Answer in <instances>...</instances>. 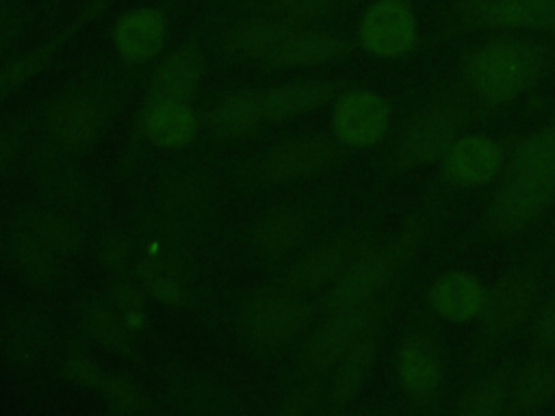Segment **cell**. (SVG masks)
Listing matches in <instances>:
<instances>
[{"mask_svg":"<svg viewBox=\"0 0 555 416\" xmlns=\"http://www.w3.org/2000/svg\"><path fill=\"white\" fill-rule=\"evenodd\" d=\"M540 295V269L533 264L516 266L503 273L483 292V303L477 314L481 336L496 342L514 334L533 312Z\"/></svg>","mask_w":555,"mask_h":416,"instance_id":"obj_5","label":"cell"},{"mask_svg":"<svg viewBox=\"0 0 555 416\" xmlns=\"http://www.w3.org/2000/svg\"><path fill=\"white\" fill-rule=\"evenodd\" d=\"M531 336L535 340L538 347H542V351L555 353V297L548 299L533 318L531 325Z\"/></svg>","mask_w":555,"mask_h":416,"instance_id":"obj_37","label":"cell"},{"mask_svg":"<svg viewBox=\"0 0 555 416\" xmlns=\"http://www.w3.org/2000/svg\"><path fill=\"white\" fill-rule=\"evenodd\" d=\"M7 15V0H0V22H4Z\"/></svg>","mask_w":555,"mask_h":416,"instance_id":"obj_42","label":"cell"},{"mask_svg":"<svg viewBox=\"0 0 555 416\" xmlns=\"http://www.w3.org/2000/svg\"><path fill=\"white\" fill-rule=\"evenodd\" d=\"M319 401H321V394L317 388H299L288 396L284 410L288 414H306V412H312Z\"/></svg>","mask_w":555,"mask_h":416,"instance_id":"obj_39","label":"cell"},{"mask_svg":"<svg viewBox=\"0 0 555 416\" xmlns=\"http://www.w3.org/2000/svg\"><path fill=\"white\" fill-rule=\"evenodd\" d=\"M553 56V48L544 41L494 32L460 56L457 76L477 104L499 110L533 91L548 76Z\"/></svg>","mask_w":555,"mask_h":416,"instance_id":"obj_1","label":"cell"},{"mask_svg":"<svg viewBox=\"0 0 555 416\" xmlns=\"http://www.w3.org/2000/svg\"><path fill=\"white\" fill-rule=\"evenodd\" d=\"M427 230L425 214H414L384 247L362 249L345 271L330 284L323 312L351 310L373 303L390 284L397 269L416 251Z\"/></svg>","mask_w":555,"mask_h":416,"instance_id":"obj_2","label":"cell"},{"mask_svg":"<svg viewBox=\"0 0 555 416\" xmlns=\"http://www.w3.org/2000/svg\"><path fill=\"white\" fill-rule=\"evenodd\" d=\"M13 256L15 262L22 271V275L41 288H48L52 284H56L59 275H61V264H59V253L46 245L37 234L33 232H24L15 238L13 245Z\"/></svg>","mask_w":555,"mask_h":416,"instance_id":"obj_29","label":"cell"},{"mask_svg":"<svg viewBox=\"0 0 555 416\" xmlns=\"http://www.w3.org/2000/svg\"><path fill=\"white\" fill-rule=\"evenodd\" d=\"M358 234H340L304 251L286 273V284L295 292L330 286L345 266L362 251Z\"/></svg>","mask_w":555,"mask_h":416,"instance_id":"obj_17","label":"cell"},{"mask_svg":"<svg viewBox=\"0 0 555 416\" xmlns=\"http://www.w3.org/2000/svg\"><path fill=\"white\" fill-rule=\"evenodd\" d=\"M503 147L486 134H460L442 156L440 178L453 188H477L505 169Z\"/></svg>","mask_w":555,"mask_h":416,"instance_id":"obj_14","label":"cell"},{"mask_svg":"<svg viewBox=\"0 0 555 416\" xmlns=\"http://www.w3.org/2000/svg\"><path fill=\"white\" fill-rule=\"evenodd\" d=\"M351 50V41L343 35L321 28H304L299 24L262 63L273 69H310L340 61L349 56Z\"/></svg>","mask_w":555,"mask_h":416,"instance_id":"obj_16","label":"cell"},{"mask_svg":"<svg viewBox=\"0 0 555 416\" xmlns=\"http://www.w3.org/2000/svg\"><path fill=\"white\" fill-rule=\"evenodd\" d=\"M392 126V102L366 87H351L334 98L332 136L351 150L379 145Z\"/></svg>","mask_w":555,"mask_h":416,"instance_id":"obj_8","label":"cell"},{"mask_svg":"<svg viewBox=\"0 0 555 416\" xmlns=\"http://www.w3.org/2000/svg\"><path fill=\"white\" fill-rule=\"evenodd\" d=\"M204 78V52L195 43H182L160 58L147 82L145 98L191 102Z\"/></svg>","mask_w":555,"mask_h":416,"instance_id":"obj_20","label":"cell"},{"mask_svg":"<svg viewBox=\"0 0 555 416\" xmlns=\"http://www.w3.org/2000/svg\"><path fill=\"white\" fill-rule=\"evenodd\" d=\"M13 35H15V28L11 24H7V22H0V54L11 43Z\"/></svg>","mask_w":555,"mask_h":416,"instance_id":"obj_41","label":"cell"},{"mask_svg":"<svg viewBox=\"0 0 555 416\" xmlns=\"http://www.w3.org/2000/svg\"><path fill=\"white\" fill-rule=\"evenodd\" d=\"M100 394L104 396L108 407L119 414H134L145 407L143 392L130 377L124 375H106Z\"/></svg>","mask_w":555,"mask_h":416,"instance_id":"obj_34","label":"cell"},{"mask_svg":"<svg viewBox=\"0 0 555 416\" xmlns=\"http://www.w3.org/2000/svg\"><path fill=\"white\" fill-rule=\"evenodd\" d=\"M82 327L87 336L98 342L102 349L117 353V355H130L132 342L130 332L121 323L115 308L102 303V301H89L82 308Z\"/></svg>","mask_w":555,"mask_h":416,"instance_id":"obj_30","label":"cell"},{"mask_svg":"<svg viewBox=\"0 0 555 416\" xmlns=\"http://www.w3.org/2000/svg\"><path fill=\"white\" fill-rule=\"evenodd\" d=\"M28 232L37 234L59 256H69L78 251L82 245V232L78 223L54 208H43L33 212Z\"/></svg>","mask_w":555,"mask_h":416,"instance_id":"obj_31","label":"cell"},{"mask_svg":"<svg viewBox=\"0 0 555 416\" xmlns=\"http://www.w3.org/2000/svg\"><path fill=\"white\" fill-rule=\"evenodd\" d=\"M453 15L470 32L555 30V0H457Z\"/></svg>","mask_w":555,"mask_h":416,"instance_id":"obj_6","label":"cell"},{"mask_svg":"<svg viewBox=\"0 0 555 416\" xmlns=\"http://www.w3.org/2000/svg\"><path fill=\"white\" fill-rule=\"evenodd\" d=\"M340 93V82L330 78H295L260 93L262 115L269 121H286L330 104Z\"/></svg>","mask_w":555,"mask_h":416,"instance_id":"obj_19","label":"cell"},{"mask_svg":"<svg viewBox=\"0 0 555 416\" xmlns=\"http://www.w3.org/2000/svg\"><path fill=\"white\" fill-rule=\"evenodd\" d=\"M126 258H128V240L124 236L106 238L102 247V262L108 269H119L126 264Z\"/></svg>","mask_w":555,"mask_h":416,"instance_id":"obj_38","label":"cell"},{"mask_svg":"<svg viewBox=\"0 0 555 416\" xmlns=\"http://www.w3.org/2000/svg\"><path fill=\"white\" fill-rule=\"evenodd\" d=\"M555 202V178L503 173L490 195L483 225L490 234L507 236L533 225Z\"/></svg>","mask_w":555,"mask_h":416,"instance_id":"obj_4","label":"cell"},{"mask_svg":"<svg viewBox=\"0 0 555 416\" xmlns=\"http://www.w3.org/2000/svg\"><path fill=\"white\" fill-rule=\"evenodd\" d=\"M340 0H278L275 6L282 17L304 24L330 13Z\"/></svg>","mask_w":555,"mask_h":416,"instance_id":"obj_35","label":"cell"},{"mask_svg":"<svg viewBox=\"0 0 555 416\" xmlns=\"http://www.w3.org/2000/svg\"><path fill=\"white\" fill-rule=\"evenodd\" d=\"M137 277L152 299L165 306H180L184 301L182 282L160 262L143 258L137 262Z\"/></svg>","mask_w":555,"mask_h":416,"instance_id":"obj_32","label":"cell"},{"mask_svg":"<svg viewBox=\"0 0 555 416\" xmlns=\"http://www.w3.org/2000/svg\"><path fill=\"white\" fill-rule=\"evenodd\" d=\"M113 308L130 334H141L147 327V310L141 290L128 282L119 280L113 284Z\"/></svg>","mask_w":555,"mask_h":416,"instance_id":"obj_33","label":"cell"},{"mask_svg":"<svg viewBox=\"0 0 555 416\" xmlns=\"http://www.w3.org/2000/svg\"><path fill=\"white\" fill-rule=\"evenodd\" d=\"M483 292L486 288L473 273L453 269L440 273L431 282L427 290V303L436 316L464 323L468 318H477L483 303Z\"/></svg>","mask_w":555,"mask_h":416,"instance_id":"obj_21","label":"cell"},{"mask_svg":"<svg viewBox=\"0 0 555 416\" xmlns=\"http://www.w3.org/2000/svg\"><path fill=\"white\" fill-rule=\"evenodd\" d=\"M512 375L509 362L488 370L457 396L453 412L460 416H496L507 412Z\"/></svg>","mask_w":555,"mask_h":416,"instance_id":"obj_27","label":"cell"},{"mask_svg":"<svg viewBox=\"0 0 555 416\" xmlns=\"http://www.w3.org/2000/svg\"><path fill=\"white\" fill-rule=\"evenodd\" d=\"M314 308L297 295L262 292L247 301L241 314V325L254 344L280 349L306 332Z\"/></svg>","mask_w":555,"mask_h":416,"instance_id":"obj_9","label":"cell"},{"mask_svg":"<svg viewBox=\"0 0 555 416\" xmlns=\"http://www.w3.org/2000/svg\"><path fill=\"white\" fill-rule=\"evenodd\" d=\"M295 26L282 15L234 24L221 37V52L234 61H264Z\"/></svg>","mask_w":555,"mask_h":416,"instance_id":"obj_22","label":"cell"},{"mask_svg":"<svg viewBox=\"0 0 555 416\" xmlns=\"http://www.w3.org/2000/svg\"><path fill=\"white\" fill-rule=\"evenodd\" d=\"M503 173L555 178V117L514 143Z\"/></svg>","mask_w":555,"mask_h":416,"instance_id":"obj_28","label":"cell"},{"mask_svg":"<svg viewBox=\"0 0 555 416\" xmlns=\"http://www.w3.org/2000/svg\"><path fill=\"white\" fill-rule=\"evenodd\" d=\"M377 349V336L371 332L338 360L334 366L332 384L327 388V405L334 412L349 407L358 399L375 368Z\"/></svg>","mask_w":555,"mask_h":416,"instance_id":"obj_23","label":"cell"},{"mask_svg":"<svg viewBox=\"0 0 555 416\" xmlns=\"http://www.w3.org/2000/svg\"><path fill=\"white\" fill-rule=\"evenodd\" d=\"M141 134L158 150H184L199 134V117L191 102L145 98L141 117Z\"/></svg>","mask_w":555,"mask_h":416,"instance_id":"obj_18","label":"cell"},{"mask_svg":"<svg viewBox=\"0 0 555 416\" xmlns=\"http://www.w3.org/2000/svg\"><path fill=\"white\" fill-rule=\"evenodd\" d=\"M308 232L310 221L304 210L293 206H275L258 219L254 227V243L267 258H282L299 247Z\"/></svg>","mask_w":555,"mask_h":416,"instance_id":"obj_25","label":"cell"},{"mask_svg":"<svg viewBox=\"0 0 555 416\" xmlns=\"http://www.w3.org/2000/svg\"><path fill=\"white\" fill-rule=\"evenodd\" d=\"M338 158L336 141L308 132L275 143L260 160V176L269 184H288L327 171Z\"/></svg>","mask_w":555,"mask_h":416,"instance_id":"obj_11","label":"cell"},{"mask_svg":"<svg viewBox=\"0 0 555 416\" xmlns=\"http://www.w3.org/2000/svg\"><path fill=\"white\" fill-rule=\"evenodd\" d=\"M65 373L78 386L89 388V390H98V392H100V388H102V384L106 379V373L91 358H82V355L69 358L65 362Z\"/></svg>","mask_w":555,"mask_h":416,"instance_id":"obj_36","label":"cell"},{"mask_svg":"<svg viewBox=\"0 0 555 416\" xmlns=\"http://www.w3.org/2000/svg\"><path fill=\"white\" fill-rule=\"evenodd\" d=\"M262 115V102L260 93L251 89H236L225 95H221L208 117L210 132L221 141H234L249 132H254Z\"/></svg>","mask_w":555,"mask_h":416,"instance_id":"obj_26","label":"cell"},{"mask_svg":"<svg viewBox=\"0 0 555 416\" xmlns=\"http://www.w3.org/2000/svg\"><path fill=\"white\" fill-rule=\"evenodd\" d=\"M358 46L375 58H401L418 46V20L408 0H373L356 26Z\"/></svg>","mask_w":555,"mask_h":416,"instance_id":"obj_10","label":"cell"},{"mask_svg":"<svg viewBox=\"0 0 555 416\" xmlns=\"http://www.w3.org/2000/svg\"><path fill=\"white\" fill-rule=\"evenodd\" d=\"M13 154H15V141H13V136L7 134V132H0V173L9 167Z\"/></svg>","mask_w":555,"mask_h":416,"instance_id":"obj_40","label":"cell"},{"mask_svg":"<svg viewBox=\"0 0 555 416\" xmlns=\"http://www.w3.org/2000/svg\"><path fill=\"white\" fill-rule=\"evenodd\" d=\"M470 113L455 102L434 104L414 115L397 143L388 152L386 162L395 171H410L440 162L453 141L464 132Z\"/></svg>","mask_w":555,"mask_h":416,"instance_id":"obj_3","label":"cell"},{"mask_svg":"<svg viewBox=\"0 0 555 416\" xmlns=\"http://www.w3.org/2000/svg\"><path fill=\"white\" fill-rule=\"evenodd\" d=\"M551 401H555V353L542 351L527 358L512 375L507 412L527 414Z\"/></svg>","mask_w":555,"mask_h":416,"instance_id":"obj_24","label":"cell"},{"mask_svg":"<svg viewBox=\"0 0 555 416\" xmlns=\"http://www.w3.org/2000/svg\"><path fill=\"white\" fill-rule=\"evenodd\" d=\"M379 312L382 306L377 301L362 308L325 312L323 321L317 323L304 340L301 366L308 373L334 368L356 342L375 329Z\"/></svg>","mask_w":555,"mask_h":416,"instance_id":"obj_7","label":"cell"},{"mask_svg":"<svg viewBox=\"0 0 555 416\" xmlns=\"http://www.w3.org/2000/svg\"><path fill=\"white\" fill-rule=\"evenodd\" d=\"M167 35L169 17L160 6L128 9L111 28V41L117 56L132 67L152 63L163 52Z\"/></svg>","mask_w":555,"mask_h":416,"instance_id":"obj_15","label":"cell"},{"mask_svg":"<svg viewBox=\"0 0 555 416\" xmlns=\"http://www.w3.org/2000/svg\"><path fill=\"white\" fill-rule=\"evenodd\" d=\"M395 375L410 401H434L444 381V360L438 342L423 329L405 334L397 344Z\"/></svg>","mask_w":555,"mask_h":416,"instance_id":"obj_12","label":"cell"},{"mask_svg":"<svg viewBox=\"0 0 555 416\" xmlns=\"http://www.w3.org/2000/svg\"><path fill=\"white\" fill-rule=\"evenodd\" d=\"M108 123V110L100 98L87 91L59 95L48 113V130L63 150H85L95 143Z\"/></svg>","mask_w":555,"mask_h":416,"instance_id":"obj_13","label":"cell"}]
</instances>
